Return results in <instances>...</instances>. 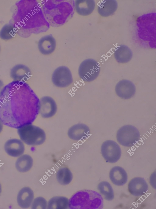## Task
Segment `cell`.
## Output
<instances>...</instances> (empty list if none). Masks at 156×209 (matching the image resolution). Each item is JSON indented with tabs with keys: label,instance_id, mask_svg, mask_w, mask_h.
<instances>
[{
	"label": "cell",
	"instance_id": "cell-26",
	"mask_svg": "<svg viewBox=\"0 0 156 209\" xmlns=\"http://www.w3.org/2000/svg\"><path fill=\"white\" fill-rule=\"evenodd\" d=\"M48 203L44 197L39 196L34 199L31 205L33 209H45L47 208Z\"/></svg>",
	"mask_w": 156,
	"mask_h": 209
},
{
	"label": "cell",
	"instance_id": "cell-28",
	"mask_svg": "<svg viewBox=\"0 0 156 209\" xmlns=\"http://www.w3.org/2000/svg\"><path fill=\"white\" fill-rule=\"evenodd\" d=\"M3 84L2 82L0 80V94L3 89Z\"/></svg>",
	"mask_w": 156,
	"mask_h": 209
},
{
	"label": "cell",
	"instance_id": "cell-6",
	"mask_svg": "<svg viewBox=\"0 0 156 209\" xmlns=\"http://www.w3.org/2000/svg\"><path fill=\"white\" fill-rule=\"evenodd\" d=\"M138 35L141 39L151 42H155V15L154 13L144 15L138 19Z\"/></svg>",
	"mask_w": 156,
	"mask_h": 209
},
{
	"label": "cell",
	"instance_id": "cell-27",
	"mask_svg": "<svg viewBox=\"0 0 156 209\" xmlns=\"http://www.w3.org/2000/svg\"><path fill=\"white\" fill-rule=\"evenodd\" d=\"M127 50L121 51L118 50L116 52L117 60L121 62H125L129 60L131 57V53L129 50Z\"/></svg>",
	"mask_w": 156,
	"mask_h": 209
},
{
	"label": "cell",
	"instance_id": "cell-12",
	"mask_svg": "<svg viewBox=\"0 0 156 209\" xmlns=\"http://www.w3.org/2000/svg\"><path fill=\"white\" fill-rule=\"evenodd\" d=\"M4 148L8 155L15 157H19L23 155L25 149L23 141L16 138L7 140L4 144Z\"/></svg>",
	"mask_w": 156,
	"mask_h": 209
},
{
	"label": "cell",
	"instance_id": "cell-20",
	"mask_svg": "<svg viewBox=\"0 0 156 209\" xmlns=\"http://www.w3.org/2000/svg\"><path fill=\"white\" fill-rule=\"evenodd\" d=\"M74 7L78 14L85 16L92 12L94 9V4L92 0H76L74 2Z\"/></svg>",
	"mask_w": 156,
	"mask_h": 209
},
{
	"label": "cell",
	"instance_id": "cell-4",
	"mask_svg": "<svg viewBox=\"0 0 156 209\" xmlns=\"http://www.w3.org/2000/svg\"><path fill=\"white\" fill-rule=\"evenodd\" d=\"M103 207L102 196L92 190L77 192L69 200V207L71 209H98Z\"/></svg>",
	"mask_w": 156,
	"mask_h": 209
},
{
	"label": "cell",
	"instance_id": "cell-22",
	"mask_svg": "<svg viewBox=\"0 0 156 209\" xmlns=\"http://www.w3.org/2000/svg\"><path fill=\"white\" fill-rule=\"evenodd\" d=\"M69 200L63 196H55L51 198L48 202V209H66L69 207Z\"/></svg>",
	"mask_w": 156,
	"mask_h": 209
},
{
	"label": "cell",
	"instance_id": "cell-1",
	"mask_svg": "<svg viewBox=\"0 0 156 209\" xmlns=\"http://www.w3.org/2000/svg\"><path fill=\"white\" fill-rule=\"evenodd\" d=\"M40 100L29 86L13 81L0 94V119L8 127L18 129L32 124L39 113Z\"/></svg>",
	"mask_w": 156,
	"mask_h": 209
},
{
	"label": "cell",
	"instance_id": "cell-14",
	"mask_svg": "<svg viewBox=\"0 0 156 209\" xmlns=\"http://www.w3.org/2000/svg\"><path fill=\"white\" fill-rule=\"evenodd\" d=\"M115 91L117 95L123 99L130 98L135 94L136 88L134 84L126 80L120 81L117 84Z\"/></svg>",
	"mask_w": 156,
	"mask_h": 209
},
{
	"label": "cell",
	"instance_id": "cell-31",
	"mask_svg": "<svg viewBox=\"0 0 156 209\" xmlns=\"http://www.w3.org/2000/svg\"><path fill=\"white\" fill-rule=\"evenodd\" d=\"M0 49H1V48H0Z\"/></svg>",
	"mask_w": 156,
	"mask_h": 209
},
{
	"label": "cell",
	"instance_id": "cell-16",
	"mask_svg": "<svg viewBox=\"0 0 156 209\" xmlns=\"http://www.w3.org/2000/svg\"><path fill=\"white\" fill-rule=\"evenodd\" d=\"M34 197V193L31 188L28 187H23L17 194V204L21 208H28L31 206Z\"/></svg>",
	"mask_w": 156,
	"mask_h": 209
},
{
	"label": "cell",
	"instance_id": "cell-9",
	"mask_svg": "<svg viewBox=\"0 0 156 209\" xmlns=\"http://www.w3.org/2000/svg\"><path fill=\"white\" fill-rule=\"evenodd\" d=\"M101 152L104 158L111 163H116L121 155V148L115 142L111 140L104 141L101 147Z\"/></svg>",
	"mask_w": 156,
	"mask_h": 209
},
{
	"label": "cell",
	"instance_id": "cell-2",
	"mask_svg": "<svg viewBox=\"0 0 156 209\" xmlns=\"http://www.w3.org/2000/svg\"><path fill=\"white\" fill-rule=\"evenodd\" d=\"M44 1L42 9L45 18L50 25L54 27L60 26L72 17L74 13V1Z\"/></svg>",
	"mask_w": 156,
	"mask_h": 209
},
{
	"label": "cell",
	"instance_id": "cell-15",
	"mask_svg": "<svg viewBox=\"0 0 156 209\" xmlns=\"http://www.w3.org/2000/svg\"><path fill=\"white\" fill-rule=\"evenodd\" d=\"M90 130L88 127L83 123H78L70 127L68 135L71 139L76 141L85 140L89 136Z\"/></svg>",
	"mask_w": 156,
	"mask_h": 209
},
{
	"label": "cell",
	"instance_id": "cell-8",
	"mask_svg": "<svg viewBox=\"0 0 156 209\" xmlns=\"http://www.w3.org/2000/svg\"><path fill=\"white\" fill-rule=\"evenodd\" d=\"M97 62L91 59H87L80 64L78 69L80 77L84 81L90 82L95 79L99 73Z\"/></svg>",
	"mask_w": 156,
	"mask_h": 209
},
{
	"label": "cell",
	"instance_id": "cell-5",
	"mask_svg": "<svg viewBox=\"0 0 156 209\" xmlns=\"http://www.w3.org/2000/svg\"><path fill=\"white\" fill-rule=\"evenodd\" d=\"M17 133L21 140L29 145H41L46 140L44 131L32 124L26 125L18 128Z\"/></svg>",
	"mask_w": 156,
	"mask_h": 209
},
{
	"label": "cell",
	"instance_id": "cell-17",
	"mask_svg": "<svg viewBox=\"0 0 156 209\" xmlns=\"http://www.w3.org/2000/svg\"><path fill=\"white\" fill-rule=\"evenodd\" d=\"M56 46V40L51 34L42 37L38 43V47L39 51L44 55L52 53L55 50Z\"/></svg>",
	"mask_w": 156,
	"mask_h": 209
},
{
	"label": "cell",
	"instance_id": "cell-25",
	"mask_svg": "<svg viewBox=\"0 0 156 209\" xmlns=\"http://www.w3.org/2000/svg\"><path fill=\"white\" fill-rule=\"evenodd\" d=\"M17 31V28L13 25L6 24L0 31V37L3 40H8L13 38Z\"/></svg>",
	"mask_w": 156,
	"mask_h": 209
},
{
	"label": "cell",
	"instance_id": "cell-13",
	"mask_svg": "<svg viewBox=\"0 0 156 209\" xmlns=\"http://www.w3.org/2000/svg\"><path fill=\"white\" fill-rule=\"evenodd\" d=\"M148 185L144 179L137 177L133 178L128 184V190L132 195L139 196L144 194L148 190Z\"/></svg>",
	"mask_w": 156,
	"mask_h": 209
},
{
	"label": "cell",
	"instance_id": "cell-23",
	"mask_svg": "<svg viewBox=\"0 0 156 209\" xmlns=\"http://www.w3.org/2000/svg\"><path fill=\"white\" fill-rule=\"evenodd\" d=\"M58 182L62 185H67L70 183L73 178V175L68 168L63 167L59 169L56 174Z\"/></svg>",
	"mask_w": 156,
	"mask_h": 209
},
{
	"label": "cell",
	"instance_id": "cell-30",
	"mask_svg": "<svg viewBox=\"0 0 156 209\" xmlns=\"http://www.w3.org/2000/svg\"><path fill=\"white\" fill-rule=\"evenodd\" d=\"M2 186H1V183H0V195L1 193V192H2Z\"/></svg>",
	"mask_w": 156,
	"mask_h": 209
},
{
	"label": "cell",
	"instance_id": "cell-21",
	"mask_svg": "<svg viewBox=\"0 0 156 209\" xmlns=\"http://www.w3.org/2000/svg\"><path fill=\"white\" fill-rule=\"evenodd\" d=\"M33 159L30 155H22L17 159L15 167L19 172L24 173L30 170L33 166Z\"/></svg>",
	"mask_w": 156,
	"mask_h": 209
},
{
	"label": "cell",
	"instance_id": "cell-7",
	"mask_svg": "<svg viewBox=\"0 0 156 209\" xmlns=\"http://www.w3.org/2000/svg\"><path fill=\"white\" fill-rule=\"evenodd\" d=\"M140 138V133L138 130L131 125L122 126L118 130L116 134V138L119 143L126 147L133 146Z\"/></svg>",
	"mask_w": 156,
	"mask_h": 209
},
{
	"label": "cell",
	"instance_id": "cell-11",
	"mask_svg": "<svg viewBox=\"0 0 156 209\" xmlns=\"http://www.w3.org/2000/svg\"><path fill=\"white\" fill-rule=\"evenodd\" d=\"M57 109L55 101L49 96H44L40 100L39 113L44 118H51L55 115Z\"/></svg>",
	"mask_w": 156,
	"mask_h": 209
},
{
	"label": "cell",
	"instance_id": "cell-18",
	"mask_svg": "<svg viewBox=\"0 0 156 209\" xmlns=\"http://www.w3.org/2000/svg\"><path fill=\"white\" fill-rule=\"evenodd\" d=\"M109 178L112 182L117 186H122L125 184L128 180L127 173L121 167L115 166L110 170Z\"/></svg>",
	"mask_w": 156,
	"mask_h": 209
},
{
	"label": "cell",
	"instance_id": "cell-3",
	"mask_svg": "<svg viewBox=\"0 0 156 209\" xmlns=\"http://www.w3.org/2000/svg\"><path fill=\"white\" fill-rule=\"evenodd\" d=\"M21 10L23 12L24 27L27 34H38L46 32L50 25L45 18L42 10L36 0H23Z\"/></svg>",
	"mask_w": 156,
	"mask_h": 209
},
{
	"label": "cell",
	"instance_id": "cell-10",
	"mask_svg": "<svg viewBox=\"0 0 156 209\" xmlns=\"http://www.w3.org/2000/svg\"><path fill=\"white\" fill-rule=\"evenodd\" d=\"M52 81L56 86L60 88L67 87L73 82L72 74L67 67L60 66L53 72L51 78Z\"/></svg>",
	"mask_w": 156,
	"mask_h": 209
},
{
	"label": "cell",
	"instance_id": "cell-24",
	"mask_svg": "<svg viewBox=\"0 0 156 209\" xmlns=\"http://www.w3.org/2000/svg\"><path fill=\"white\" fill-rule=\"evenodd\" d=\"M98 189L100 193L106 200L111 201L114 197L112 187L110 184L106 181H102L99 183Z\"/></svg>",
	"mask_w": 156,
	"mask_h": 209
},
{
	"label": "cell",
	"instance_id": "cell-19",
	"mask_svg": "<svg viewBox=\"0 0 156 209\" xmlns=\"http://www.w3.org/2000/svg\"><path fill=\"white\" fill-rule=\"evenodd\" d=\"M11 76L14 81H22L25 82L30 77L31 72L29 68L26 66L22 64L16 65L11 69Z\"/></svg>",
	"mask_w": 156,
	"mask_h": 209
},
{
	"label": "cell",
	"instance_id": "cell-29",
	"mask_svg": "<svg viewBox=\"0 0 156 209\" xmlns=\"http://www.w3.org/2000/svg\"><path fill=\"white\" fill-rule=\"evenodd\" d=\"M3 124L2 122L0 119V133L2 130L3 128Z\"/></svg>",
	"mask_w": 156,
	"mask_h": 209
}]
</instances>
